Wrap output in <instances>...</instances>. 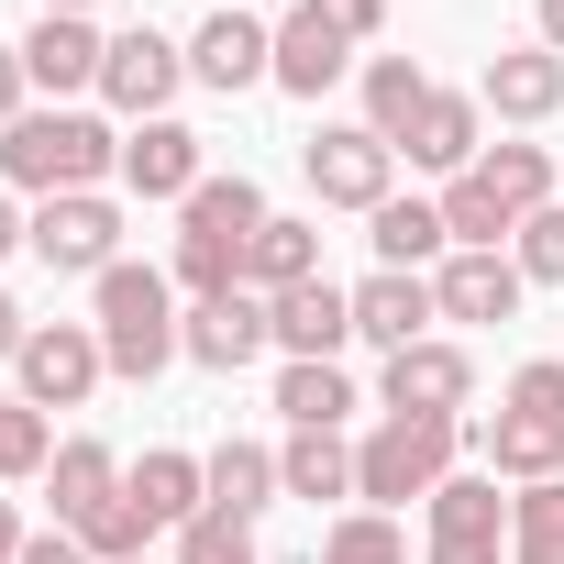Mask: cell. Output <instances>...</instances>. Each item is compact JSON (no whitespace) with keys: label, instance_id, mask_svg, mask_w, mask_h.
<instances>
[{"label":"cell","instance_id":"obj_19","mask_svg":"<svg viewBox=\"0 0 564 564\" xmlns=\"http://www.w3.org/2000/svg\"><path fill=\"white\" fill-rule=\"evenodd\" d=\"M520 254H454L443 276H432V300H443V322H509L520 311Z\"/></svg>","mask_w":564,"mask_h":564},{"label":"cell","instance_id":"obj_24","mask_svg":"<svg viewBox=\"0 0 564 564\" xmlns=\"http://www.w3.org/2000/svg\"><path fill=\"white\" fill-rule=\"evenodd\" d=\"M300 276H322V232L265 210V232H254V254H243V289H254V300H276V289H300Z\"/></svg>","mask_w":564,"mask_h":564},{"label":"cell","instance_id":"obj_38","mask_svg":"<svg viewBox=\"0 0 564 564\" xmlns=\"http://www.w3.org/2000/svg\"><path fill=\"white\" fill-rule=\"evenodd\" d=\"M23 89H34V78H23V45H0V133L23 122Z\"/></svg>","mask_w":564,"mask_h":564},{"label":"cell","instance_id":"obj_39","mask_svg":"<svg viewBox=\"0 0 564 564\" xmlns=\"http://www.w3.org/2000/svg\"><path fill=\"white\" fill-rule=\"evenodd\" d=\"M23 333H34V322H23L12 300H0V366H12V355H23Z\"/></svg>","mask_w":564,"mask_h":564},{"label":"cell","instance_id":"obj_3","mask_svg":"<svg viewBox=\"0 0 564 564\" xmlns=\"http://www.w3.org/2000/svg\"><path fill=\"white\" fill-rule=\"evenodd\" d=\"M476 443H487V476H520V487L564 476V366H553V355L520 366L509 399H498V421H487Z\"/></svg>","mask_w":564,"mask_h":564},{"label":"cell","instance_id":"obj_14","mask_svg":"<svg viewBox=\"0 0 564 564\" xmlns=\"http://www.w3.org/2000/svg\"><path fill=\"white\" fill-rule=\"evenodd\" d=\"M432 322H443L432 276H399V265H377L366 289H355V344H377V355H410V344H432Z\"/></svg>","mask_w":564,"mask_h":564},{"label":"cell","instance_id":"obj_6","mask_svg":"<svg viewBox=\"0 0 564 564\" xmlns=\"http://www.w3.org/2000/svg\"><path fill=\"white\" fill-rule=\"evenodd\" d=\"M300 166H311V188L333 199V210H388V177H399V144H377L366 122H322L311 144H300Z\"/></svg>","mask_w":564,"mask_h":564},{"label":"cell","instance_id":"obj_25","mask_svg":"<svg viewBox=\"0 0 564 564\" xmlns=\"http://www.w3.org/2000/svg\"><path fill=\"white\" fill-rule=\"evenodd\" d=\"M276 487H289V498H355V443L344 432H289Z\"/></svg>","mask_w":564,"mask_h":564},{"label":"cell","instance_id":"obj_1","mask_svg":"<svg viewBox=\"0 0 564 564\" xmlns=\"http://www.w3.org/2000/svg\"><path fill=\"white\" fill-rule=\"evenodd\" d=\"M254 232H265L254 177H199V188L177 199V289H188V300H232Z\"/></svg>","mask_w":564,"mask_h":564},{"label":"cell","instance_id":"obj_16","mask_svg":"<svg viewBox=\"0 0 564 564\" xmlns=\"http://www.w3.org/2000/svg\"><path fill=\"white\" fill-rule=\"evenodd\" d=\"M476 100H487L498 122H553V111H564V56H553V45H509V56H487Z\"/></svg>","mask_w":564,"mask_h":564},{"label":"cell","instance_id":"obj_29","mask_svg":"<svg viewBox=\"0 0 564 564\" xmlns=\"http://www.w3.org/2000/svg\"><path fill=\"white\" fill-rule=\"evenodd\" d=\"M276 410H289V432H344L355 388H344V366H289L276 377Z\"/></svg>","mask_w":564,"mask_h":564},{"label":"cell","instance_id":"obj_42","mask_svg":"<svg viewBox=\"0 0 564 564\" xmlns=\"http://www.w3.org/2000/svg\"><path fill=\"white\" fill-rule=\"evenodd\" d=\"M23 243V221H12V188H0V254H12Z\"/></svg>","mask_w":564,"mask_h":564},{"label":"cell","instance_id":"obj_12","mask_svg":"<svg viewBox=\"0 0 564 564\" xmlns=\"http://www.w3.org/2000/svg\"><path fill=\"white\" fill-rule=\"evenodd\" d=\"M465 399H476V366H465V344H410V355H388V410L399 421H465Z\"/></svg>","mask_w":564,"mask_h":564},{"label":"cell","instance_id":"obj_40","mask_svg":"<svg viewBox=\"0 0 564 564\" xmlns=\"http://www.w3.org/2000/svg\"><path fill=\"white\" fill-rule=\"evenodd\" d=\"M0 564H23V520H12V498H0Z\"/></svg>","mask_w":564,"mask_h":564},{"label":"cell","instance_id":"obj_26","mask_svg":"<svg viewBox=\"0 0 564 564\" xmlns=\"http://www.w3.org/2000/svg\"><path fill=\"white\" fill-rule=\"evenodd\" d=\"M421 111H432V78H421L410 56H377V67H366V133H377V144H410Z\"/></svg>","mask_w":564,"mask_h":564},{"label":"cell","instance_id":"obj_5","mask_svg":"<svg viewBox=\"0 0 564 564\" xmlns=\"http://www.w3.org/2000/svg\"><path fill=\"white\" fill-rule=\"evenodd\" d=\"M100 355H111V377H155L177 355V289L155 265H111L100 276Z\"/></svg>","mask_w":564,"mask_h":564},{"label":"cell","instance_id":"obj_31","mask_svg":"<svg viewBox=\"0 0 564 564\" xmlns=\"http://www.w3.org/2000/svg\"><path fill=\"white\" fill-rule=\"evenodd\" d=\"M476 177H487L520 221H531V210H553V155H542V144H498V155H476Z\"/></svg>","mask_w":564,"mask_h":564},{"label":"cell","instance_id":"obj_41","mask_svg":"<svg viewBox=\"0 0 564 564\" xmlns=\"http://www.w3.org/2000/svg\"><path fill=\"white\" fill-rule=\"evenodd\" d=\"M542 45H553V56H564V0H542Z\"/></svg>","mask_w":564,"mask_h":564},{"label":"cell","instance_id":"obj_27","mask_svg":"<svg viewBox=\"0 0 564 564\" xmlns=\"http://www.w3.org/2000/svg\"><path fill=\"white\" fill-rule=\"evenodd\" d=\"M366 243H377V265H399V276H421V265H432V254H443L454 232H443V199H388Z\"/></svg>","mask_w":564,"mask_h":564},{"label":"cell","instance_id":"obj_9","mask_svg":"<svg viewBox=\"0 0 564 564\" xmlns=\"http://www.w3.org/2000/svg\"><path fill=\"white\" fill-rule=\"evenodd\" d=\"M177 78H188V56H177V45H166L155 23L111 34V56H100V100H111V111H133V122H166Z\"/></svg>","mask_w":564,"mask_h":564},{"label":"cell","instance_id":"obj_18","mask_svg":"<svg viewBox=\"0 0 564 564\" xmlns=\"http://www.w3.org/2000/svg\"><path fill=\"white\" fill-rule=\"evenodd\" d=\"M122 188H133V199H188V188H199V133H188V122H133Z\"/></svg>","mask_w":564,"mask_h":564},{"label":"cell","instance_id":"obj_22","mask_svg":"<svg viewBox=\"0 0 564 564\" xmlns=\"http://www.w3.org/2000/svg\"><path fill=\"white\" fill-rule=\"evenodd\" d=\"M344 67H355V45H344V34H333L322 12H311V0H300V12L276 23V89H300V100H322V89H333Z\"/></svg>","mask_w":564,"mask_h":564},{"label":"cell","instance_id":"obj_20","mask_svg":"<svg viewBox=\"0 0 564 564\" xmlns=\"http://www.w3.org/2000/svg\"><path fill=\"white\" fill-rule=\"evenodd\" d=\"M45 487H56V531H89L100 509H122V465H111V443H56Z\"/></svg>","mask_w":564,"mask_h":564},{"label":"cell","instance_id":"obj_37","mask_svg":"<svg viewBox=\"0 0 564 564\" xmlns=\"http://www.w3.org/2000/svg\"><path fill=\"white\" fill-rule=\"evenodd\" d=\"M23 564H100V553H89L78 531H34V542H23Z\"/></svg>","mask_w":564,"mask_h":564},{"label":"cell","instance_id":"obj_34","mask_svg":"<svg viewBox=\"0 0 564 564\" xmlns=\"http://www.w3.org/2000/svg\"><path fill=\"white\" fill-rule=\"evenodd\" d=\"M177 564H265V553H254V531H243V520H221V509H199V520L177 531Z\"/></svg>","mask_w":564,"mask_h":564},{"label":"cell","instance_id":"obj_23","mask_svg":"<svg viewBox=\"0 0 564 564\" xmlns=\"http://www.w3.org/2000/svg\"><path fill=\"white\" fill-rule=\"evenodd\" d=\"M476 122H487V100H465V89H432V111L410 122V166H432V177H465L476 166Z\"/></svg>","mask_w":564,"mask_h":564},{"label":"cell","instance_id":"obj_11","mask_svg":"<svg viewBox=\"0 0 564 564\" xmlns=\"http://www.w3.org/2000/svg\"><path fill=\"white\" fill-rule=\"evenodd\" d=\"M265 333L289 344V366H333L355 344V289H333V276H300V289L265 300Z\"/></svg>","mask_w":564,"mask_h":564},{"label":"cell","instance_id":"obj_7","mask_svg":"<svg viewBox=\"0 0 564 564\" xmlns=\"http://www.w3.org/2000/svg\"><path fill=\"white\" fill-rule=\"evenodd\" d=\"M12 377H23V410H78V399L111 377V355H100L89 322H34L23 355H12Z\"/></svg>","mask_w":564,"mask_h":564},{"label":"cell","instance_id":"obj_33","mask_svg":"<svg viewBox=\"0 0 564 564\" xmlns=\"http://www.w3.org/2000/svg\"><path fill=\"white\" fill-rule=\"evenodd\" d=\"M45 465H56V443H45V410L0 399V487H12V476H45Z\"/></svg>","mask_w":564,"mask_h":564},{"label":"cell","instance_id":"obj_4","mask_svg":"<svg viewBox=\"0 0 564 564\" xmlns=\"http://www.w3.org/2000/svg\"><path fill=\"white\" fill-rule=\"evenodd\" d=\"M454 454H465V421H377L366 443H355V498H377V509H399V498H432L443 476H454Z\"/></svg>","mask_w":564,"mask_h":564},{"label":"cell","instance_id":"obj_36","mask_svg":"<svg viewBox=\"0 0 564 564\" xmlns=\"http://www.w3.org/2000/svg\"><path fill=\"white\" fill-rule=\"evenodd\" d=\"M311 12H322V23L344 34V45H366V34H377V12H388V0H311Z\"/></svg>","mask_w":564,"mask_h":564},{"label":"cell","instance_id":"obj_2","mask_svg":"<svg viewBox=\"0 0 564 564\" xmlns=\"http://www.w3.org/2000/svg\"><path fill=\"white\" fill-rule=\"evenodd\" d=\"M111 166H122V144H111L89 111H23L12 133H0V177L34 188V199H78V188H100Z\"/></svg>","mask_w":564,"mask_h":564},{"label":"cell","instance_id":"obj_15","mask_svg":"<svg viewBox=\"0 0 564 564\" xmlns=\"http://www.w3.org/2000/svg\"><path fill=\"white\" fill-rule=\"evenodd\" d=\"M188 78H210V89H254V78H276V34L221 0V12L199 23V45H188Z\"/></svg>","mask_w":564,"mask_h":564},{"label":"cell","instance_id":"obj_10","mask_svg":"<svg viewBox=\"0 0 564 564\" xmlns=\"http://www.w3.org/2000/svg\"><path fill=\"white\" fill-rule=\"evenodd\" d=\"M498 542H509L498 476H443L432 487V564H498Z\"/></svg>","mask_w":564,"mask_h":564},{"label":"cell","instance_id":"obj_13","mask_svg":"<svg viewBox=\"0 0 564 564\" xmlns=\"http://www.w3.org/2000/svg\"><path fill=\"white\" fill-rule=\"evenodd\" d=\"M265 344H276V333H265V300H254V289H232V300H188V322H177V355L210 366V377L254 366Z\"/></svg>","mask_w":564,"mask_h":564},{"label":"cell","instance_id":"obj_30","mask_svg":"<svg viewBox=\"0 0 564 564\" xmlns=\"http://www.w3.org/2000/svg\"><path fill=\"white\" fill-rule=\"evenodd\" d=\"M509 564H564V476L509 498Z\"/></svg>","mask_w":564,"mask_h":564},{"label":"cell","instance_id":"obj_32","mask_svg":"<svg viewBox=\"0 0 564 564\" xmlns=\"http://www.w3.org/2000/svg\"><path fill=\"white\" fill-rule=\"evenodd\" d=\"M311 564H410V542H399V520L388 509H355V520H333L322 531V553Z\"/></svg>","mask_w":564,"mask_h":564},{"label":"cell","instance_id":"obj_35","mask_svg":"<svg viewBox=\"0 0 564 564\" xmlns=\"http://www.w3.org/2000/svg\"><path fill=\"white\" fill-rule=\"evenodd\" d=\"M520 276H531V289H564V199L520 221Z\"/></svg>","mask_w":564,"mask_h":564},{"label":"cell","instance_id":"obj_43","mask_svg":"<svg viewBox=\"0 0 564 564\" xmlns=\"http://www.w3.org/2000/svg\"><path fill=\"white\" fill-rule=\"evenodd\" d=\"M45 12H89V0H45Z\"/></svg>","mask_w":564,"mask_h":564},{"label":"cell","instance_id":"obj_17","mask_svg":"<svg viewBox=\"0 0 564 564\" xmlns=\"http://www.w3.org/2000/svg\"><path fill=\"white\" fill-rule=\"evenodd\" d=\"M100 56H111V45L89 34V12H45V23L23 34V78L56 89V100H67V89H100Z\"/></svg>","mask_w":564,"mask_h":564},{"label":"cell","instance_id":"obj_21","mask_svg":"<svg viewBox=\"0 0 564 564\" xmlns=\"http://www.w3.org/2000/svg\"><path fill=\"white\" fill-rule=\"evenodd\" d=\"M122 498L144 509V531H188V520L210 509V476H199V454H144V465L122 476Z\"/></svg>","mask_w":564,"mask_h":564},{"label":"cell","instance_id":"obj_28","mask_svg":"<svg viewBox=\"0 0 564 564\" xmlns=\"http://www.w3.org/2000/svg\"><path fill=\"white\" fill-rule=\"evenodd\" d=\"M199 476H210V509H221V520H254V509H276V454H265V443H221Z\"/></svg>","mask_w":564,"mask_h":564},{"label":"cell","instance_id":"obj_8","mask_svg":"<svg viewBox=\"0 0 564 564\" xmlns=\"http://www.w3.org/2000/svg\"><path fill=\"white\" fill-rule=\"evenodd\" d=\"M23 243H34L56 276H111V265H122V210H111L100 188H78V199H45V210L23 221Z\"/></svg>","mask_w":564,"mask_h":564}]
</instances>
